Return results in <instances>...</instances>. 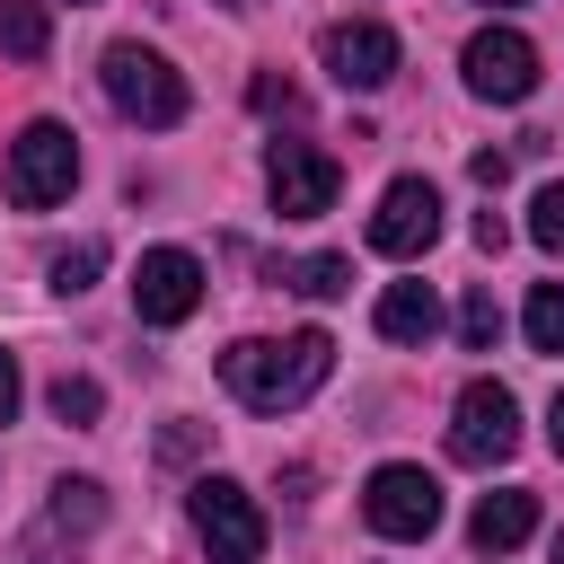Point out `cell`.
<instances>
[{
  "mask_svg": "<svg viewBox=\"0 0 564 564\" xmlns=\"http://www.w3.org/2000/svg\"><path fill=\"white\" fill-rule=\"evenodd\" d=\"M326 370H335V344L317 335V326H300V335H238L229 352H220V379H229V397L247 405V414H291V405H308L317 388H326Z\"/></svg>",
  "mask_w": 564,
  "mask_h": 564,
  "instance_id": "1",
  "label": "cell"
},
{
  "mask_svg": "<svg viewBox=\"0 0 564 564\" xmlns=\"http://www.w3.org/2000/svg\"><path fill=\"white\" fill-rule=\"evenodd\" d=\"M106 97H115V115L123 123H141V132H167V123H185V79H176V62L167 53H150V44H106Z\"/></svg>",
  "mask_w": 564,
  "mask_h": 564,
  "instance_id": "2",
  "label": "cell"
},
{
  "mask_svg": "<svg viewBox=\"0 0 564 564\" xmlns=\"http://www.w3.org/2000/svg\"><path fill=\"white\" fill-rule=\"evenodd\" d=\"M520 449V397L502 379H467L449 405V458L458 467H502Z\"/></svg>",
  "mask_w": 564,
  "mask_h": 564,
  "instance_id": "3",
  "label": "cell"
},
{
  "mask_svg": "<svg viewBox=\"0 0 564 564\" xmlns=\"http://www.w3.org/2000/svg\"><path fill=\"white\" fill-rule=\"evenodd\" d=\"M185 511H194V538L212 546V564H256L264 555V511L238 476H203L185 494Z\"/></svg>",
  "mask_w": 564,
  "mask_h": 564,
  "instance_id": "4",
  "label": "cell"
},
{
  "mask_svg": "<svg viewBox=\"0 0 564 564\" xmlns=\"http://www.w3.org/2000/svg\"><path fill=\"white\" fill-rule=\"evenodd\" d=\"M70 185H79V141L62 123H26L9 141V203L18 212H53Z\"/></svg>",
  "mask_w": 564,
  "mask_h": 564,
  "instance_id": "5",
  "label": "cell"
},
{
  "mask_svg": "<svg viewBox=\"0 0 564 564\" xmlns=\"http://www.w3.org/2000/svg\"><path fill=\"white\" fill-rule=\"evenodd\" d=\"M361 520H370L379 538H432V529H441V485H432L423 467L388 458V467H370V485H361Z\"/></svg>",
  "mask_w": 564,
  "mask_h": 564,
  "instance_id": "6",
  "label": "cell"
},
{
  "mask_svg": "<svg viewBox=\"0 0 564 564\" xmlns=\"http://www.w3.org/2000/svg\"><path fill=\"white\" fill-rule=\"evenodd\" d=\"M335 185H344V167H335L317 141H273V159H264V194H273L282 220H317V212H335Z\"/></svg>",
  "mask_w": 564,
  "mask_h": 564,
  "instance_id": "7",
  "label": "cell"
},
{
  "mask_svg": "<svg viewBox=\"0 0 564 564\" xmlns=\"http://www.w3.org/2000/svg\"><path fill=\"white\" fill-rule=\"evenodd\" d=\"M132 308H141V326H185V317L203 308V256L150 247V256L132 264Z\"/></svg>",
  "mask_w": 564,
  "mask_h": 564,
  "instance_id": "8",
  "label": "cell"
},
{
  "mask_svg": "<svg viewBox=\"0 0 564 564\" xmlns=\"http://www.w3.org/2000/svg\"><path fill=\"white\" fill-rule=\"evenodd\" d=\"M467 88L494 97V106H520L538 88V44L520 26H476L467 35Z\"/></svg>",
  "mask_w": 564,
  "mask_h": 564,
  "instance_id": "9",
  "label": "cell"
},
{
  "mask_svg": "<svg viewBox=\"0 0 564 564\" xmlns=\"http://www.w3.org/2000/svg\"><path fill=\"white\" fill-rule=\"evenodd\" d=\"M432 238H441V194H432V176H397V185L379 194V212H370V247L397 256V264H414Z\"/></svg>",
  "mask_w": 564,
  "mask_h": 564,
  "instance_id": "10",
  "label": "cell"
},
{
  "mask_svg": "<svg viewBox=\"0 0 564 564\" xmlns=\"http://www.w3.org/2000/svg\"><path fill=\"white\" fill-rule=\"evenodd\" d=\"M326 70H335V88H388L397 79V35L379 26V18H344V26H326Z\"/></svg>",
  "mask_w": 564,
  "mask_h": 564,
  "instance_id": "11",
  "label": "cell"
},
{
  "mask_svg": "<svg viewBox=\"0 0 564 564\" xmlns=\"http://www.w3.org/2000/svg\"><path fill=\"white\" fill-rule=\"evenodd\" d=\"M529 529H538V494H485L476 502V520H467V538L485 546V555H511V546H529Z\"/></svg>",
  "mask_w": 564,
  "mask_h": 564,
  "instance_id": "12",
  "label": "cell"
},
{
  "mask_svg": "<svg viewBox=\"0 0 564 564\" xmlns=\"http://www.w3.org/2000/svg\"><path fill=\"white\" fill-rule=\"evenodd\" d=\"M379 335H388V344H432V335H441L432 282H388V291H379Z\"/></svg>",
  "mask_w": 564,
  "mask_h": 564,
  "instance_id": "13",
  "label": "cell"
},
{
  "mask_svg": "<svg viewBox=\"0 0 564 564\" xmlns=\"http://www.w3.org/2000/svg\"><path fill=\"white\" fill-rule=\"evenodd\" d=\"M44 44H53L44 0H0V53L9 62H44Z\"/></svg>",
  "mask_w": 564,
  "mask_h": 564,
  "instance_id": "14",
  "label": "cell"
},
{
  "mask_svg": "<svg viewBox=\"0 0 564 564\" xmlns=\"http://www.w3.org/2000/svg\"><path fill=\"white\" fill-rule=\"evenodd\" d=\"M282 282L300 300H335V291H352V256H300V264H282Z\"/></svg>",
  "mask_w": 564,
  "mask_h": 564,
  "instance_id": "15",
  "label": "cell"
},
{
  "mask_svg": "<svg viewBox=\"0 0 564 564\" xmlns=\"http://www.w3.org/2000/svg\"><path fill=\"white\" fill-rule=\"evenodd\" d=\"M520 326H529V344H538V352H564V282H538Z\"/></svg>",
  "mask_w": 564,
  "mask_h": 564,
  "instance_id": "16",
  "label": "cell"
},
{
  "mask_svg": "<svg viewBox=\"0 0 564 564\" xmlns=\"http://www.w3.org/2000/svg\"><path fill=\"white\" fill-rule=\"evenodd\" d=\"M494 335H502L494 291H467V308H458V344H467V352H494Z\"/></svg>",
  "mask_w": 564,
  "mask_h": 564,
  "instance_id": "17",
  "label": "cell"
},
{
  "mask_svg": "<svg viewBox=\"0 0 564 564\" xmlns=\"http://www.w3.org/2000/svg\"><path fill=\"white\" fill-rule=\"evenodd\" d=\"M53 414H62V423H97V414H106V388L62 370V379H53Z\"/></svg>",
  "mask_w": 564,
  "mask_h": 564,
  "instance_id": "18",
  "label": "cell"
},
{
  "mask_svg": "<svg viewBox=\"0 0 564 564\" xmlns=\"http://www.w3.org/2000/svg\"><path fill=\"white\" fill-rule=\"evenodd\" d=\"M97 264H106V247H97V238L62 247V256H53V291H88V282H97Z\"/></svg>",
  "mask_w": 564,
  "mask_h": 564,
  "instance_id": "19",
  "label": "cell"
},
{
  "mask_svg": "<svg viewBox=\"0 0 564 564\" xmlns=\"http://www.w3.org/2000/svg\"><path fill=\"white\" fill-rule=\"evenodd\" d=\"M529 238H538L546 256H564V185H538V203H529Z\"/></svg>",
  "mask_w": 564,
  "mask_h": 564,
  "instance_id": "20",
  "label": "cell"
},
{
  "mask_svg": "<svg viewBox=\"0 0 564 564\" xmlns=\"http://www.w3.org/2000/svg\"><path fill=\"white\" fill-rule=\"evenodd\" d=\"M97 511H106V502H97V485H88V476H70V485H53V520H62V529H88Z\"/></svg>",
  "mask_w": 564,
  "mask_h": 564,
  "instance_id": "21",
  "label": "cell"
},
{
  "mask_svg": "<svg viewBox=\"0 0 564 564\" xmlns=\"http://www.w3.org/2000/svg\"><path fill=\"white\" fill-rule=\"evenodd\" d=\"M467 167H476V185H502V176H511V159H502V150H476Z\"/></svg>",
  "mask_w": 564,
  "mask_h": 564,
  "instance_id": "22",
  "label": "cell"
},
{
  "mask_svg": "<svg viewBox=\"0 0 564 564\" xmlns=\"http://www.w3.org/2000/svg\"><path fill=\"white\" fill-rule=\"evenodd\" d=\"M9 414H18V361L0 352V423H9Z\"/></svg>",
  "mask_w": 564,
  "mask_h": 564,
  "instance_id": "23",
  "label": "cell"
},
{
  "mask_svg": "<svg viewBox=\"0 0 564 564\" xmlns=\"http://www.w3.org/2000/svg\"><path fill=\"white\" fill-rule=\"evenodd\" d=\"M546 441H555V458H564V388H555V405H546Z\"/></svg>",
  "mask_w": 564,
  "mask_h": 564,
  "instance_id": "24",
  "label": "cell"
},
{
  "mask_svg": "<svg viewBox=\"0 0 564 564\" xmlns=\"http://www.w3.org/2000/svg\"><path fill=\"white\" fill-rule=\"evenodd\" d=\"M555 564H564V529H555Z\"/></svg>",
  "mask_w": 564,
  "mask_h": 564,
  "instance_id": "25",
  "label": "cell"
},
{
  "mask_svg": "<svg viewBox=\"0 0 564 564\" xmlns=\"http://www.w3.org/2000/svg\"><path fill=\"white\" fill-rule=\"evenodd\" d=\"M485 9H511V0H485Z\"/></svg>",
  "mask_w": 564,
  "mask_h": 564,
  "instance_id": "26",
  "label": "cell"
}]
</instances>
